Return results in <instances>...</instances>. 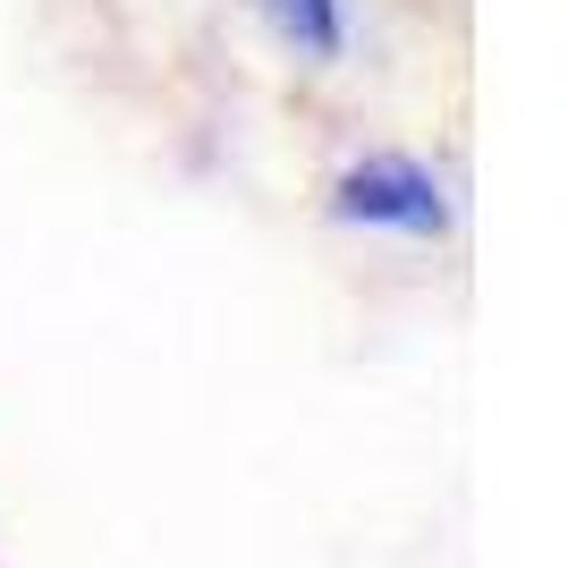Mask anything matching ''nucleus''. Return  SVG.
I'll list each match as a JSON object with an SVG mask.
<instances>
[{
    "mask_svg": "<svg viewBox=\"0 0 568 568\" xmlns=\"http://www.w3.org/2000/svg\"><path fill=\"white\" fill-rule=\"evenodd\" d=\"M263 18H272V34H281L297 60H314V69H332L339 51H348V0H263Z\"/></svg>",
    "mask_w": 568,
    "mask_h": 568,
    "instance_id": "2",
    "label": "nucleus"
},
{
    "mask_svg": "<svg viewBox=\"0 0 568 568\" xmlns=\"http://www.w3.org/2000/svg\"><path fill=\"white\" fill-rule=\"evenodd\" d=\"M332 221H348V230H390V237H450L458 204H450V187H442V170H425L416 153H365V162L339 170Z\"/></svg>",
    "mask_w": 568,
    "mask_h": 568,
    "instance_id": "1",
    "label": "nucleus"
}]
</instances>
